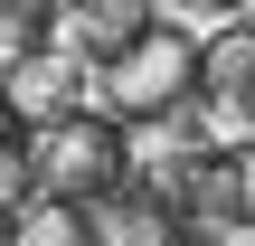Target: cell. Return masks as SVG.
<instances>
[{
	"label": "cell",
	"mask_w": 255,
	"mask_h": 246,
	"mask_svg": "<svg viewBox=\"0 0 255 246\" xmlns=\"http://www.w3.org/2000/svg\"><path fill=\"white\" fill-rule=\"evenodd\" d=\"M95 104H104L114 123H132V133L189 123V104H199V38L170 28V19H151L132 47H114V57L95 66Z\"/></svg>",
	"instance_id": "6da1fadb"
},
{
	"label": "cell",
	"mask_w": 255,
	"mask_h": 246,
	"mask_svg": "<svg viewBox=\"0 0 255 246\" xmlns=\"http://www.w3.org/2000/svg\"><path fill=\"white\" fill-rule=\"evenodd\" d=\"M151 180L180 199L189 237H255V142H189L170 161H151Z\"/></svg>",
	"instance_id": "7a4b0ae2"
},
{
	"label": "cell",
	"mask_w": 255,
	"mask_h": 246,
	"mask_svg": "<svg viewBox=\"0 0 255 246\" xmlns=\"http://www.w3.org/2000/svg\"><path fill=\"white\" fill-rule=\"evenodd\" d=\"M142 161H132V123H114L104 104H85V114H66V123H47L38 133V190H57V199H104V190H123Z\"/></svg>",
	"instance_id": "3957f363"
},
{
	"label": "cell",
	"mask_w": 255,
	"mask_h": 246,
	"mask_svg": "<svg viewBox=\"0 0 255 246\" xmlns=\"http://www.w3.org/2000/svg\"><path fill=\"white\" fill-rule=\"evenodd\" d=\"M85 104H95V57H85L76 38H47V47H28V57L0 66V114H19L28 133L66 123V114H85Z\"/></svg>",
	"instance_id": "277c9868"
},
{
	"label": "cell",
	"mask_w": 255,
	"mask_h": 246,
	"mask_svg": "<svg viewBox=\"0 0 255 246\" xmlns=\"http://www.w3.org/2000/svg\"><path fill=\"white\" fill-rule=\"evenodd\" d=\"M189 123L208 142H255V28H208L199 38V104Z\"/></svg>",
	"instance_id": "5b68a950"
},
{
	"label": "cell",
	"mask_w": 255,
	"mask_h": 246,
	"mask_svg": "<svg viewBox=\"0 0 255 246\" xmlns=\"http://www.w3.org/2000/svg\"><path fill=\"white\" fill-rule=\"evenodd\" d=\"M95 246H189V218L151 171H132L123 190L95 199Z\"/></svg>",
	"instance_id": "8992f818"
},
{
	"label": "cell",
	"mask_w": 255,
	"mask_h": 246,
	"mask_svg": "<svg viewBox=\"0 0 255 246\" xmlns=\"http://www.w3.org/2000/svg\"><path fill=\"white\" fill-rule=\"evenodd\" d=\"M151 19H161V0H66V38H76L95 66H104L114 47H132Z\"/></svg>",
	"instance_id": "52a82bcc"
},
{
	"label": "cell",
	"mask_w": 255,
	"mask_h": 246,
	"mask_svg": "<svg viewBox=\"0 0 255 246\" xmlns=\"http://www.w3.org/2000/svg\"><path fill=\"white\" fill-rule=\"evenodd\" d=\"M9 246H95V209H85V199L38 190V199L9 218Z\"/></svg>",
	"instance_id": "ba28073f"
},
{
	"label": "cell",
	"mask_w": 255,
	"mask_h": 246,
	"mask_svg": "<svg viewBox=\"0 0 255 246\" xmlns=\"http://www.w3.org/2000/svg\"><path fill=\"white\" fill-rule=\"evenodd\" d=\"M57 28H66V0H0V66L28 57V47H47Z\"/></svg>",
	"instance_id": "9c48e42d"
},
{
	"label": "cell",
	"mask_w": 255,
	"mask_h": 246,
	"mask_svg": "<svg viewBox=\"0 0 255 246\" xmlns=\"http://www.w3.org/2000/svg\"><path fill=\"white\" fill-rule=\"evenodd\" d=\"M28 199H38V133L0 114V209H28Z\"/></svg>",
	"instance_id": "30bf717a"
},
{
	"label": "cell",
	"mask_w": 255,
	"mask_h": 246,
	"mask_svg": "<svg viewBox=\"0 0 255 246\" xmlns=\"http://www.w3.org/2000/svg\"><path fill=\"white\" fill-rule=\"evenodd\" d=\"M218 9H227V19H237V28H255V0H218Z\"/></svg>",
	"instance_id": "8fae6325"
},
{
	"label": "cell",
	"mask_w": 255,
	"mask_h": 246,
	"mask_svg": "<svg viewBox=\"0 0 255 246\" xmlns=\"http://www.w3.org/2000/svg\"><path fill=\"white\" fill-rule=\"evenodd\" d=\"M9 218H19V209H0V246H9Z\"/></svg>",
	"instance_id": "7c38bea8"
},
{
	"label": "cell",
	"mask_w": 255,
	"mask_h": 246,
	"mask_svg": "<svg viewBox=\"0 0 255 246\" xmlns=\"http://www.w3.org/2000/svg\"><path fill=\"white\" fill-rule=\"evenodd\" d=\"M161 9H180V0H161Z\"/></svg>",
	"instance_id": "4fadbf2b"
}]
</instances>
